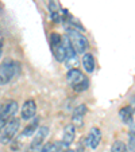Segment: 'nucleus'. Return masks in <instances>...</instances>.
Instances as JSON below:
<instances>
[{
	"label": "nucleus",
	"instance_id": "f8f14e48",
	"mask_svg": "<svg viewBox=\"0 0 135 152\" xmlns=\"http://www.w3.org/2000/svg\"><path fill=\"white\" fill-rule=\"evenodd\" d=\"M38 128H39V117H34L32 120L29 121V124L26 125V128L23 129L22 136H23V137H29V136L35 135V132L38 131Z\"/></svg>",
	"mask_w": 135,
	"mask_h": 152
},
{
	"label": "nucleus",
	"instance_id": "412c9836",
	"mask_svg": "<svg viewBox=\"0 0 135 152\" xmlns=\"http://www.w3.org/2000/svg\"><path fill=\"white\" fill-rule=\"evenodd\" d=\"M4 45V35H3V31L0 30V47H3Z\"/></svg>",
	"mask_w": 135,
	"mask_h": 152
},
{
	"label": "nucleus",
	"instance_id": "9b49d317",
	"mask_svg": "<svg viewBox=\"0 0 135 152\" xmlns=\"http://www.w3.org/2000/svg\"><path fill=\"white\" fill-rule=\"evenodd\" d=\"M119 117L124 124H131L134 120V108L131 105L122 106L119 110Z\"/></svg>",
	"mask_w": 135,
	"mask_h": 152
},
{
	"label": "nucleus",
	"instance_id": "f03ea898",
	"mask_svg": "<svg viewBox=\"0 0 135 152\" xmlns=\"http://www.w3.org/2000/svg\"><path fill=\"white\" fill-rule=\"evenodd\" d=\"M20 128V120L18 117H12L11 120H8L4 125L3 131L0 133V143L6 145V144H11L14 141L15 136L18 135Z\"/></svg>",
	"mask_w": 135,
	"mask_h": 152
},
{
	"label": "nucleus",
	"instance_id": "423d86ee",
	"mask_svg": "<svg viewBox=\"0 0 135 152\" xmlns=\"http://www.w3.org/2000/svg\"><path fill=\"white\" fill-rule=\"evenodd\" d=\"M49 132H50L49 126H46V125L39 126V128H38V131L35 132L32 140L30 141L29 147H30V148H32V149H41V148H42V145H43V141L46 140L47 135H49Z\"/></svg>",
	"mask_w": 135,
	"mask_h": 152
},
{
	"label": "nucleus",
	"instance_id": "b1692460",
	"mask_svg": "<svg viewBox=\"0 0 135 152\" xmlns=\"http://www.w3.org/2000/svg\"><path fill=\"white\" fill-rule=\"evenodd\" d=\"M0 12H1V7H0Z\"/></svg>",
	"mask_w": 135,
	"mask_h": 152
},
{
	"label": "nucleus",
	"instance_id": "20e7f679",
	"mask_svg": "<svg viewBox=\"0 0 135 152\" xmlns=\"http://www.w3.org/2000/svg\"><path fill=\"white\" fill-rule=\"evenodd\" d=\"M19 110V105L15 100H8L0 106V118L8 121L12 117H16V112Z\"/></svg>",
	"mask_w": 135,
	"mask_h": 152
},
{
	"label": "nucleus",
	"instance_id": "6e6552de",
	"mask_svg": "<svg viewBox=\"0 0 135 152\" xmlns=\"http://www.w3.org/2000/svg\"><path fill=\"white\" fill-rule=\"evenodd\" d=\"M75 139H76V126L70 123V124H68V125H65V128H63L62 140H61L63 148L66 149L68 147L72 145L73 141H75Z\"/></svg>",
	"mask_w": 135,
	"mask_h": 152
},
{
	"label": "nucleus",
	"instance_id": "6ab92c4d",
	"mask_svg": "<svg viewBox=\"0 0 135 152\" xmlns=\"http://www.w3.org/2000/svg\"><path fill=\"white\" fill-rule=\"evenodd\" d=\"M86 112H88V108H86L85 104H81V105H78L77 108H76L75 110H73V115H78V116H85Z\"/></svg>",
	"mask_w": 135,
	"mask_h": 152
},
{
	"label": "nucleus",
	"instance_id": "393cba45",
	"mask_svg": "<svg viewBox=\"0 0 135 152\" xmlns=\"http://www.w3.org/2000/svg\"><path fill=\"white\" fill-rule=\"evenodd\" d=\"M127 152H128V151H127Z\"/></svg>",
	"mask_w": 135,
	"mask_h": 152
},
{
	"label": "nucleus",
	"instance_id": "dca6fc26",
	"mask_svg": "<svg viewBox=\"0 0 135 152\" xmlns=\"http://www.w3.org/2000/svg\"><path fill=\"white\" fill-rule=\"evenodd\" d=\"M63 145L61 141H53V143H49V148H47L46 152H62Z\"/></svg>",
	"mask_w": 135,
	"mask_h": 152
},
{
	"label": "nucleus",
	"instance_id": "1a4fd4ad",
	"mask_svg": "<svg viewBox=\"0 0 135 152\" xmlns=\"http://www.w3.org/2000/svg\"><path fill=\"white\" fill-rule=\"evenodd\" d=\"M85 78L86 77L77 69V67H76V69L68 70V73H66V81H68V83H69L72 88L73 86H77L78 83H81Z\"/></svg>",
	"mask_w": 135,
	"mask_h": 152
},
{
	"label": "nucleus",
	"instance_id": "0eeeda50",
	"mask_svg": "<svg viewBox=\"0 0 135 152\" xmlns=\"http://www.w3.org/2000/svg\"><path fill=\"white\" fill-rule=\"evenodd\" d=\"M35 115H37V102L32 98L24 101V104L20 108V117H22V120L30 121L35 117Z\"/></svg>",
	"mask_w": 135,
	"mask_h": 152
},
{
	"label": "nucleus",
	"instance_id": "ddd939ff",
	"mask_svg": "<svg viewBox=\"0 0 135 152\" xmlns=\"http://www.w3.org/2000/svg\"><path fill=\"white\" fill-rule=\"evenodd\" d=\"M53 50V54H54V57H55V59L58 61V62H65V59H66V50H65V47H63V45L61 43L60 46H57V47H54V49H52Z\"/></svg>",
	"mask_w": 135,
	"mask_h": 152
},
{
	"label": "nucleus",
	"instance_id": "aec40b11",
	"mask_svg": "<svg viewBox=\"0 0 135 152\" xmlns=\"http://www.w3.org/2000/svg\"><path fill=\"white\" fill-rule=\"evenodd\" d=\"M127 151L135 152V135H128V144H127Z\"/></svg>",
	"mask_w": 135,
	"mask_h": 152
},
{
	"label": "nucleus",
	"instance_id": "9d476101",
	"mask_svg": "<svg viewBox=\"0 0 135 152\" xmlns=\"http://www.w3.org/2000/svg\"><path fill=\"white\" fill-rule=\"evenodd\" d=\"M81 63H83V67L88 74H92L95 72V66H96V62H95V55L92 53H84L83 58H81Z\"/></svg>",
	"mask_w": 135,
	"mask_h": 152
},
{
	"label": "nucleus",
	"instance_id": "f3484780",
	"mask_svg": "<svg viewBox=\"0 0 135 152\" xmlns=\"http://www.w3.org/2000/svg\"><path fill=\"white\" fill-rule=\"evenodd\" d=\"M88 88H89V81H88V78H85V80H84L81 83H78L77 86H73L72 89L75 90L76 93H81V92H85Z\"/></svg>",
	"mask_w": 135,
	"mask_h": 152
},
{
	"label": "nucleus",
	"instance_id": "2eb2a0df",
	"mask_svg": "<svg viewBox=\"0 0 135 152\" xmlns=\"http://www.w3.org/2000/svg\"><path fill=\"white\" fill-rule=\"evenodd\" d=\"M61 43H62V35L55 31L52 32V34H50V46H52V49L60 46Z\"/></svg>",
	"mask_w": 135,
	"mask_h": 152
},
{
	"label": "nucleus",
	"instance_id": "4468645a",
	"mask_svg": "<svg viewBox=\"0 0 135 152\" xmlns=\"http://www.w3.org/2000/svg\"><path fill=\"white\" fill-rule=\"evenodd\" d=\"M111 152H127V144L122 140L114 141L111 147Z\"/></svg>",
	"mask_w": 135,
	"mask_h": 152
},
{
	"label": "nucleus",
	"instance_id": "4be33fe9",
	"mask_svg": "<svg viewBox=\"0 0 135 152\" xmlns=\"http://www.w3.org/2000/svg\"><path fill=\"white\" fill-rule=\"evenodd\" d=\"M6 123H7L6 120L0 118V133H1V131H3V128H4V125H6Z\"/></svg>",
	"mask_w": 135,
	"mask_h": 152
},
{
	"label": "nucleus",
	"instance_id": "5701e85b",
	"mask_svg": "<svg viewBox=\"0 0 135 152\" xmlns=\"http://www.w3.org/2000/svg\"><path fill=\"white\" fill-rule=\"evenodd\" d=\"M1 55H3V47H0V58H1Z\"/></svg>",
	"mask_w": 135,
	"mask_h": 152
},
{
	"label": "nucleus",
	"instance_id": "a211bd4d",
	"mask_svg": "<svg viewBox=\"0 0 135 152\" xmlns=\"http://www.w3.org/2000/svg\"><path fill=\"white\" fill-rule=\"evenodd\" d=\"M50 19H52L53 23L55 24H60L62 22V16H61V12L58 10H54V11L50 12Z\"/></svg>",
	"mask_w": 135,
	"mask_h": 152
},
{
	"label": "nucleus",
	"instance_id": "f257e3e1",
	"mask_svg": "<svg viewBox=\"0 0 135 152\" xmlns=\"http://www.w3.org/2000/svg\"><path fill=\"white\" fill-rule=\"evenodd\" d=\"M20 72V63L12 59H6L0 63V86L10 83Z\"/></svg>",
	"mask_w": 135,
	"mask_h": 152
},
{
	"label": "nucleus",
	"instance_id": "39448f33",
	"mask_svg": "<svg viewBox=\"0 0 135 152\" xmlns=\"http://www.w3.org/2000/svg\"><path fill=\"white\" fill-rule=\"evenodd\" d=\"M84 143H85V147L91 149H96L101 143V131L97 126H92L89 129L88 135L84 139Z\"/></svg>",
	"mask_w": 135,
	"mask_h": 152
},
{
	"label": "nucleus",
	"instance_id": "7ed1b4c3",
	"mask_svg": "<svg viewBox=\"0 0 135 152\" xmlns=\"http://www.w3.org/2000/svg\"><path fill=\"white\" fill-rule=\"evenodd\" d=\"M68 38L70 39L73 45V49L76 50L77 54H84L86 53V50L89 49V40L86 39V37L83 34L81 31L75 28H68V32H66Z\"/></svg>",
	"mask_w": 135,
	"mask_h": 152
}]
</instances>
